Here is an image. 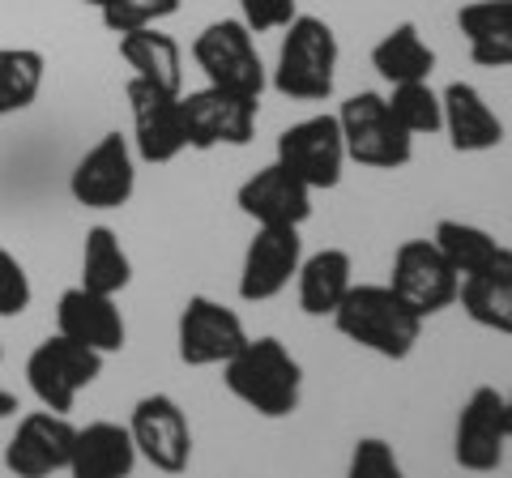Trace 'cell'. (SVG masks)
Listing matches in <instances>:
<instances>
[{"label":"cell","mask_w":512,"mask_h":478,"mask_svg":"<svg viewBox=\"0 0 512 478\" xmlns=\"http://www.w3.org/2000/svg\"><path fill=\"white\" fill-rule=\"evenodd\" d=\"M82 5H90V9H103V5H107V0H82Z\"/></svg>","instance_id":"36"},{"label":"cell","mask_w":512,"mask_h":478,"mask_svg":"<svg viewBox=\"0 0 512 478\" xmlns=\"http://www.w3.org/2000/svg\"><path fill=\"white\" fill-rule=\"evenodd\" d=\"M278 163L299 175L312 193L342 184V167H346V141H342V124L338 116H308L291 124L278 137Z\"/></svg>","instance_id":"12"},{"label":"cell","mask_w":512,"mask_h":478,"mask_svg":"<svg viewBox=\"0 0 512 478\" xmlns=\"http://www.w3.org/2000/svg\"><path fill=\"white\" fill-rule=\"evenodd\" d=\"M0 359H5V346H0Z\"/></svg>","instance_id":"37"},{"label":"cell","mask_w":512,"mask_h":478,"mask_svg":"<svg viewBox=\"0 0 512 478\" xmlns=\"http://www.w3.org/2000/svg\"><path fill=\"white\" fill-rule=\"evenodd\" d=\"M402 474V461H397L393 444L380 436H363L350 453V478H397Z\"/></svg>","instance_id":"32"},{"label":"cell","mask_w":512,"mask_h":478,"mask_svg":"<svg viewBox=\"0 0 512 478\" xmlns=\"http://www.w3.org/2000/svg\"><path fill=\"white\" fill-rule=\"evenodd\" d=\"M346 158L372 171H397L414 158V137L397 124V116L384 103V94L359 90L338 107Z\"/></svg>","instance_id":"4"},{"label":"cell","mask_w":512,"mask_h":478,"mask_svg":"<svg viewBox=\"0 0 512 478\" xmlns=\"http://www.w3.org/2000/svg\"><path fill=\"white\" fill-rule=\"evenodd\" d=\"M457 304L466 308V316L474 325L512 338V248H500V257H495L487 269L461 278Z\"/></svg>","instance_id":"21"},{"label":"cell","mask_w":512,"mask_h":478,"mask_svg":"<svg viewBox=\"0 0 512 478\" xmlns=\"http://www.w3.org/2000/svg\"><path fill=\"white\" fill-rule=\"evenodd\" d=\"M128 111H133V154L150 167L175 163L188 150V133H184V111H180V94L158 90L141 77H128Z\"/></svg>","instance_id":"10"},{"label":"cell","mask_w":512,"mask_h":478,"mask_svg":"<svg viewBox=\"0 0 512 478\" xmlns=\"http://www.w3.org/2000/svg\"><path fill=\"white\" fill-rule=\"evenodd\" d=\"M384 103L397 116V124L410 137H436L444 133V103L431 90V82H397L393 94H384Z\"/></svg>","instance_id":"29"},{"label":"cell","mask_w":512,"mask_h":478,"mask_svg":"<svg viewBox=\"0 0 512 478\" xmlns=\"http://www.w3.org/2000/svg\"><path fill=\"white\" fill-rule=\"evenodd\" d=\"M235 205L256 227H303L312 218V188L274 158L269 167H261L239 184Z\"/></svg>","instance_id":"17"},{"label":"cell","mask_w":512,"mask_h":478,"mask_svg":"<svg viewBox=\"0 0 512 478\" xmlns=\"http://www.w3.org/2000/svg\"><path fill=\"white\" fill-rule=\"evenodd\" d=\"M47 60L35 47H0V120L18 116L43 90Z\"/></svg>","instance_id":"28"},{"label":"cell","mask_w":512,"mask_h":478,"mask_svg":"<svg viewBox=\"0 0 512 478\" xmlns=\"http://www.w3.org/2000/svg\"><path fill=\"white\" fill-rule=\"evenodd\" d=\"M22 406H18V393H9V389H0V419H13Z\"/></svg>","instance_id":"34"},{"label":"cell","mask_w":512,"mask_h":478,"mask_svg":"<svg viewBox=\"0 0 512 478\" xmlns=\"http://www.w3.org/2000/svg\"><path fill=\"white\" fill-rule=\"evenodd\" d=\"M133 282V261L111 227H90L86 248H82V286L99 295H120Z\"/></svg>","instance_id":"26"},{"label":"cell","mask_w":512,"mask_h":478,"mask_svg":"<svg viewBox=\"0 0 512 478\" xmlns=\"http://www.w3.org/2000/svg\"><path fill=\"white\" fill-rule=\"evenodd\" d=\"M184 0H107L99 9L103 26L111 35H124V30H141V26H158L180 13Z\"/></svg>","instance_id":"30"},{"label":"cell","mask_w":512,"mask_h":478,"mask_svg":"<svg viewBox=\"0 0 512 478\" xmlns=\"http://www.w3.org/2000/svg\"><path fill=\"white\" fill-rule=\"evenodd\" d=\"M338 86V35L316 13H295L282 26L274 90L299 103H325Z\"/></svg>","instance_id":"3"},{"label":"cell","mask_w":512,"mask_h":478,"mask_svg":"<svg viewBox=\"0 0 512 478\" xmlns=\"http://www.w3.org/2000/svg\"><path fill=\"white\" fill-rule=\"evenodd\" d=\"M133 466H137V444L128 423L94 419L86 427H77L73 461H69L73 478H124L133 474Z\"/></svg>","instance_id":"20"},{"label":"cell","mask_w":512,"mask_h":478,"mask_svg":"<svg viewBox=\"0 0 512 478\" xmlns=\"http://www.w3.org/2000/svg\"><path fill=\"white\" fill-rule=\"evenodd\" d=\"M372 69L384 77L389 86L397 82H427L436 69V52L427 47L414 22H397L389 35L372 47Z\"/></svg>","instance_id":"25"},{"label":"cell","mask_w":512,"mask_h":478,"mask_svg":"<svg viewBox=\"0 0 512 478\" xmlns=\"http://www.w3.org/2000/svg\"><path fill=\"white\" fill-rule=\"evenodd\" d=\"M299 261H303L299 227H256L244 252V265H239V299L244 304L278 299L299 274Z\"/></svg>","instance_id":"16"},{"label":"cell","mask_w":512,"mask_h":478,"mask_svg":"<svg viewBox=\"0 0 512 478\" xmlns=\"http://www.w3.org/2000/svg\"><path fill=\"white\" fill-rule=\"evenodd\" d=\"M508 440H512V432H508V419H504V393L495 385H478L457 414V432H453L457 466L470 470V474L500 470Z\"/></svg>","instance_id":"14"},{"label":"cell","mask_w":512,"mask_h":478,"mask_svg":"<svg viewBox=\"0 0 512 478\" xmlns=\"http://www.w3.org/2000/svg\"><path fill=\"white\" fill-rule=\"evenodd\" d=\"M239 9H244V22L252 26V35H269V30H282L295 18L299 0H239Z\"/></svg>","instance_id":"33"},{"label":"cell","mask_w":512,"mask_h":478,"mask_svg":"<svg viewBox=\"0 0 512 478\" xmlns=\"http://www.w3.org/2000/svg\"><path fill=\"white\" fill-rule=\"evenodd\" d=\"M73 436L77 427L69 423V414L56 410H30L18 419V432L5 444V466L18 478H47L69 470L73 461Z\"/></svg>","instance_id":"15"},{"label":"cell","mask_w":512,"mask_h":478,"mask_svg":"<svg viewBox=\"0 0 512 478\" xmlns=\"http://www.w3.org/2000/svg\"><path fill=\"white\" fill-rule=\"evenodd\" d=\"M69 193L82 210H124L137 193V154L124 133H103L77 158Z\"/></svg>","instance_id":"8"},{"label":"cell","mask_w":512,"mask_h":478,"mask_svg":"<svg viewBox=\"0 0 512 478\" xmlns=\"http://www.w3.org/2000/svg\"><path fill=\"white\" fill-rule=\"evenodd\" d=\"M504 419H508V432H512V389L504 393Z\"/></svg>","instance_id":"35"},{"label":"cell","mask_w":512,"mask_h":478,"mask_svg":"<svg viewBox=\"0 0 512 478\" xmlns=\"http://www.w3.org/2000/svg\"><path fill=\"white\" fill-rule=\"evenodd\" d=\"M56 333L99 350V355H120L124 342H128V325H124V312L116 308V295H99L82 282L60 295Z\"/></svg>","instance_id":"18"},{"label":"cell","mask_w":512,"mask_h":478,"mask_svg":"<svg viewBox=\"0 0 512 478\" xmlns=\"http://www.w3.org/2000/svg\"><path fill=\"white\" fill-rule=\"evenodd\" d=\"M30 299H35V286H30L26 265L0 244V316H22Z\"/></svg>","instance_id":"31"},{"label":"cell","mask_w":512,"mask_h":478,"mask_svg":"<svg viewBox=\"0 0 512 478\" xmlns=\"http://www.w3.org/2000/svg\"><path fill=\"white\" fill-rule=\"evenodd\" d=\"M120 60L133 77L150 82L158 90H171V94H184V56H180V43L171 35H163L158 26H141V30H124L120 35Z\"/></svg>","instance_id":"22"},{"label":"cell","mask_w":512,"mask_h":478,"mask_svg":"<svg viewBox=\"0 0 512 478\" xmlns=\"http://www.w3.org/2000/svg\"><path fill=\"white\" fill-rule=\"evenodd\" d=\"M444 133L448 146L457 154H487L504 141V120L491 111V103L483 99V90L470 82H453L444 94Z\"/></svg>","instance_id":"19"},{"label":"cell","mask_w":512,"mask_h":478,"mask_svg":"<svg viewBox=\"0 0 512 478\" xmlns=\"http://www.w3.org/2000/svg\"><path fill=\"white\" fill-rule=\"evenodd\" d=\"M478 69H512V0H474L457 13Z\"/></svg>","instance_id":"23"},{"label":"cell","mask_w":512,"mask_h":478,"mask_svg":"<svg viewBox=\"0 0 512 478\" xmlns=\"http://www.w3.org/2000/svg\"><path fill=\"white\" fill-rule=\"evenodd\" d=\"M103 359L107 355H99V350H90L82 342L64 338V333H56V338H47V342H39L35 350H30L26 385L39 397V406L56 410V414H69L77 393L90 389L94 380L103 376Z\"/></svg>","instance_id":"6"},{"label":"cell","mask_w":512,"mask_h":478,"mask_svg":"<svg viewBox=\"0 0 512 478\" xmlns=\"http://www.w3.org/2000/svg\"><path fill=\"white\" fill-rule=\"evenodd\" d=\"M244 342H248V329L235 308L218 304L210 295H188L180 321H175L180 363H188V368H222Z\"/></svg>","instance_id":"11"},{"label":"cell","mask_w":512,"mask_h":478,"mask_svg":"<svg viewBox=\"0 0 512 478\" xmlns=\"http://www.w3.org/2000/svg\"><path fill=\"white\" fill-rule=\"evenodd\" d=\"M299 308L308 316H333L342 304V295L355 282V261L346 248H320L308 261H299Z\"/></svg>","instance_id":"24"},{"label":"cell","mask_w":512,"mask_h":478,"mask_svg":"<svg viewBox=\"0 0 512 478\" xmlns=\"http://www.w3.org/2000/svg\"><path fill=\"white\" fill-rule=\"evenodd\" d=\"M431 244L444 252V261L457 269L461 278L478 274V269H487L495 257H500V239L491 231L474 227V222H461V218H440L436 231H431Z\"/></svg>","instance_id":"27"},{"label":"cell","mask_w":512,"mask_h":478,"mask_svg":"<svg viewBox=\"0 0 512 478\" xmlns=\"http://www.w3.org/2000/svg\"><path fill=\"white\" fill-rule=\"evenodd\" d=\"M184 111V133L188 150H218V146H248L256 137V116H261V99L252 94H235L205 82L201 90L180 94Z\"/></svg>","instance_id":"7"},{"label":"cell","mask_w":512,"mask_h":478,"mask_svg":"<svg viewBox=\"0 0 512 478\" xmlns=\"http://www.w3.org/2000/svg\"><path fill=\"white\" fill-rule=\"evenodd\" d=\"M222 385L261 419H291L303 402V368L278 338H248L222 363Z\"/></svg>","instance_id":"2"},{"label":"cell","mask_w":512,"mask_h":478,"mask_svg":"<svg viewBox=\"0 0 512 478\" xmlns=\"http://www.w3.org/2000/svg\"><path fill=\"white\" fill-rule=\"evenodd\" d=\"M192 60L197 69L205 73L210 86L222 90H235V94H252L261 99L265 94V60H261V47H256V35L244 18H222L210 22L192 39Z\"/></svg>","instance_id":"5"},{"label":"cell","mask_w":512,"mask_h":478,"mask_svg":"<svg viewBox=\"0 0 512 478\" xmlns=\"http://www.w3.org/2000/svg\"><path fill=\"white\" fill-rule=\"evenodd\" d=\"M389 286L402 295V304L427 316H440L444 308L457 304V286L461 274L444 261V252L431 239H406L393 252V269H389Z\"/></svg>","instance_id":"9"},{"label":"cell","mask_w":512,"mask_h":478,"mask_svg":"<svg viewBox=\"0 0 512 478\" xmlns=\"http://www.w3.org/2000/svg\"><path fill=\"white\" fill-rule=\"evenodd\" d=\"M333 325L346 342L393 363L410 359V350L423 338V316L406 308L389 282H350L342 304L333 308Z\"/></svg>","instance_id":"1"},{"label":"cell","mask_w":512,"mask_h":478,"mask_svg":"<svg viewBox=\"0 0 512 478\" xmlns=\"http://www.w3.org/2000/svg\"><path fill=\"white\" fill-rule=\"evenodd\" d=\"M128 432H133L137 457H146L154 470L180 474L192 461V427L184 406L171 393H146L128 414Z\"/></svg>","instance_id":"13"}]
</instances>
